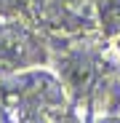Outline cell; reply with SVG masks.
Here are the masks:
<instances>
[{"instance_id": "obj_1", "label": "cell", "mask_w": 120, "mask_h": 123, "mask_svg": "<svg viewBox=\"0 0 120 123\" xmlns=\"http://www.w3.org/2000/svg\"><path fill=\"white\" fill-rule=\"evenodd\" d=\"M64 80H67V86L72 91H83L91 86V80H93V62L83 54H77V56H69L64 59Z\"/></svg>"}, {"instance_id": "obj_2", "label": "cell", "mask_w": 120, "mask_h": 123, "mask_svg": "<svg viewBox=\"0 0 120 123\" xmlns=\"http://www.w3.org/2000/svg\"><path fill=\"white\" fill-rule=\"evenodd\" d=\"M99 8H102V22L109 24V32H117L120 30V0H102Z\"/></svg>"}, {"instance_id": "obj_3", "label": "cell", "mask_w": 120, "mask_h": 123, "mask_svg": "<svg viewBox=\"0 0 120 123\" xmlns=\"http://www.w3.org/2000/svg\"><path fill=\"white\" fill-rule=\"evenodd\" d=\"M24 123H46L43 118H29V120H24Z\"/></svg>"}, {"instance_id": "obj_4", "label": "cell", "mask_w": 120, "mask_h": 123, "mask_svg": "<svg viewBox=\"0 0 120 123\" xmlns=\"http://www.w3.org/2000/svg\"><path fill=\"white\" fill-rule=\"evenodd\" d=\"M0 123H8V118H6V112L0 110Z\"/></svg>"}]
</instances>
